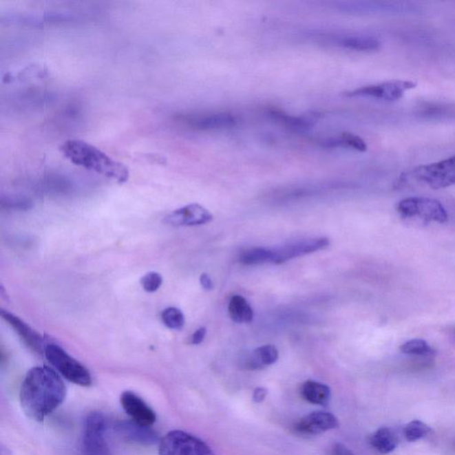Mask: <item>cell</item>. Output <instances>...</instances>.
<instances>
[{
	"mask_svg": "<svg viewBox=\"0 0 455 455\" xmlns=\"http://www.w3.org/2000/svg\"><path fill=\"white\" fill-rule=\"evenodd\" d=\"M60 151L75 166L108 177L118 183L127 182L129 179V170L124 164L113 160L96 146L84 140H66L61 146Z\"/></svg>",
	"mask_w": 455,
	"mask_h": 455,
	"instance_id": "cell-2",
	"label": "cell"
},
{
	"mask_svg": "<svg viewBox=\"0 0 455 455\" xmlns=\"http://www.w3.org/2000/svg\"><path fill=\"white\" fill-rule=\"evenodd\" d=\"M337 418L328 412H313L295 424V432L301 436H314L337 429Z\"/></svg>",
	"mask_w": 455,
	"mask_h": 455,
	"instance_id": "cell-10",
	"label": "cell"
},
{
	"mask_svg": "<svg viewBox=\"0 0 455 455\" xmlns=\"http://www.w3.org/2000/svg\"><path fill=\"white\" fill-rule=\"evenodd\" d=\"M120 404L131 419L140 425L151 427L157 420L155 412L136 393L132 392L122 393Z\"/></svg>",
	"mask_w": 455,
	"mask_h": 455,
	"instance_id": "cell-11",
	"label": "cell"
},
{
	"mask_svg": "<svg viewBox=\"0 0 455 455\" xmlns=\"http://www.w3.org/2000/svg\"><path fill=\"white\" fill-rule=\"evenodd\" d=\"M370 444L372 447L381 454L392 453L398 447V438L390 427H380L371 436Z\"/></svg>",
	"mask_w": 455,
	"mask_h": 455,
	"instance_id": "cell-19",
	"label": "cell"
},
{
	"mask_svg": "<svg viewBox=\"0 0 455 455\" xmlns=\"http://www.w3.org/2000/svg\"><path fill=\"white\" fill-rule=\"evenodd\" d=\"M341 47L359 52H374L380 50L381 42L374 36H350L341 39Z\"/></svg>",
	"mask_w": 455,
	"mask_h": 455,
	"instance_id": "cell-21",
	"label": "cell"
},
{
	"mask_svg": "<svg viewBox=\"0 0 455 455\" xmlns=\"http://www.w3.org/2000/svg\"><path fill=\"white\" fill-rule=\"evenodd\" d=\"M302 398L313 405L328 404L331 398V390L328 385L315 381H307L301 388Z\"/></svg>",
	"mask_w": 455,
	"mask_h": 455,
	"instance_id": "cell-18",
	"label": "cell"
},
{
	"mask_svg": "<svg viewBox=\"0 0 455 455\" xmlns=\"http://www.w3.org/2000/svg\"><path fill=\"white\" fill-rule=\"evenodd\" d=\"M328 245L329 240L326 237L306 238L304 240L294 241V242L271 249V252H273L271 264H284L289 260L320 251V250L325 249Z\"/></svg>",
	"mask_w": 455,
	"mask_h": 455,
	"instance_id": "cell-9",
	"label": "cell"
},
{
	"mask_svg": "<svg viewBox=\"0 0 455 455\" xmlns=\"http://www.w3.org/2000/svg\"><path fill=\"white\" fill-rule=\"evenodd\" d=\"M160 455H215L203 441L182 430H173L162 438Z\"/></svg>",
	"mask_w": 455,
	"mask_h": 455,
	"instance_id": "cell-5",
	"label": "cell"
},
{
	"mask_svg": "<svg viewBox=\"0 0 455 455\" xmlns=\"http://www.w3.org/2000/svg\"><path fill=\"white\" fill-rule=\"evenodd\" d=\"M273 259L271 249L264 247H255L246 250L240 255V261L245 265H259L271 262Z\"/></svg>",
	"mask_w": 455,
	"mask_h": 455,
	"instance_id": "cell-23",
	"label": "cell"
},
{
	"mask_svg": "<svg viewBox=\"0 0 455 455\" xmlns=\"http://www.w3.org/2000/svg\"><path fill=\"white\" fill-rule=\"evenodd\" d=\"M44 354L50 365L66 380L77 385H91L92 377L89 371L74 357L70 356L63 348L57 344H47Z\"/></svg>",
	"mask_w": 455,
	"mask_h": 455,
	"instance_id": "cell-3",
	"label": "cell"
},
{
	"mask_svg": "<svg viewBox=\"0 0 455 455\" xmlns=\"http://www.w3.org/2000/svg\"><path fill=\"white\" fill-rule=\"evenodd\" d=\"M117 430L125 438L140 444H154L158 441L157 434L149 427L140 425L133 421L119 423Z\"/></svg>",
	"mask_w": 455,
	"mask_h": 455,
	"instance_id": "cell-15",
	"label": "cell"
},
{
	"mask_svg": "<svg viewBox=\"0 0 455 455\" xmlns=\"http://www.w3.org/2000/svg\"><path fill=\"white\" fill-rule=\"evenodd\" d=\"M1 317L14 329V331L17 332L21 341L30 350L38 354L45 352V345L44 344V339H43L41 335L36 330L30 328L28 324L24 322L20 317L8 313L7 310H1Z\"/></svg>",
	"mask_w": 455,
	"mask_h": 455,
	"instance_id": "cell-13",
	"label": "cell"
},
{
	"mask_svg": "<svg viewBox=\"0 0 455 455\" xmlns=\"http://www.w3.org/2000/svg\"><path fill=\"white\" fill-rule=\"evenodd\" d=\"M430 432H432V429L423 421L414 420L405 427L404 435L406 441L415 442L425 438L430 434Z\"/></svg>",
	"mask_w": 455,
	"mask_h": 455,
	"instance_id": "cell-25",
	"label": "cell"
},
{
	"mask_svg": "<svg viewBox=\"0 0 455 455\" xmlns=\"http://www.w3.org/2000/svg\"><path fill=\"white\" fill-rule=\"evenodd\" d=\"M332 455H354L352 452L350 450L349 448L341 444V443H337L332 447Z\"/></svg>",
	"mask_w": 455,
	"mask_h": 455,
	"instance_id": "cell-30",
	"label": "cell"
},
{
	"mask_svg": "<svg viewBox=\"0 0 455 455\" xmlns=\"http://www.w3.org/2000/svg\"><path fill=\"white\" fill-rule=\"evenodd\" d=\"M328 147H343L355 149L357 151L364 152L368 149V145L364 140L351 133H343L337 138L329 140L326 142Z\"/></svg>",
	"mask_w": 455,
	"mask_h": 455,
	"instance_id": "cell-22",
	"label": "cell"
},
{
	"mask_svg": "<svg viewBox=\"0 0 455 455\" xmlns=\"http://www.w3.org/2000/svg\"><path fill=\"white\" fill-rule=\"evenodd\" d=\"M164 325L173 330H181L184 326V315L179 308L169 307L165 308L161 314Z\"/></svg>",
	"mask_w": 455,
	"mask_h": 455,
	"instance_id": "cell-26",
	"label": "cell"
},
{
	"mask_svg": "<svg viewBox=\"0 0 455 455\" xmlns=\"http://www.w3.org/2000/svg\"><path fill=\"white\" fill-rule=\"evenodd\" d=\"M212 220L209 210L200 204H191L173 211L165 222L173 226H196L209 224Z\"/></svg>",
	"mask_w": 455,
	"mask_h": 455,
	"instance_id": "cell-12",
	"label": "cell"
},
{
	"mask_svg": "<svg viewBox=\"0 0 455 455\" xmlns=\"http://www.w3.org/2000/svg\"><path fill=\"white\" fill-rule=\"evenodd\" d=\"M106 421L100 413L88 415L85 423L83 455H112L105 438Z\"/></svg>",
	"mask_w": 455,
	"mask_h": 455,
	"instance_id": "cell-7",
	"label": "cell"
},
{
	"mask_svg": "<svg viewBox=\"0 0 455 455\" xmlns=\"http://www.w3.org/2000/svg\"><path fill=\"white\" fill-rule=\"evenodd\" d=\"M231 319L235 323H251L253 319V310L248 302L241 295H234L231 299L228 307Z\"/></svg>",
	"mask_w": 455,
	"mask_h": 455,
	"instance_id": "cell-20",
	"label": "cell"
},
{
	"mask_svg": "<svg viewBox=\"0 0 455 455\" xmlns=\"http://www.w3.org/2000/svg\"><path fill=\"white\" fill-rule=\"evenodd\" d=\"M279 359V351L273 345H264L257 348L245 360L246 368L257 370L273 365Z\"/></svg>",
	"mask_w": 455,
	"mask_h": 455,
	"instance_id": "cell-16",
	"label": "cell"
},
{
	"mask_svg": "<svg viewBox=\"0 0 455 455\" xmlns=\"http://www.w3.org/2000/svg\"><path fill=\"white\" fill-rule=\"evenodd\" d=\"M189 127L201 131L224 130L237 125V118L232 113L219 112L189 116L186 118Z\"/></svg>",
	"mask_w": 455,
	"mask_h": 455,
	"instance_id": "cell-14",
	"label": "cell"
},
{
	"mask_svg": "<svg viewBox=\"0 0 455 455\" xmlns=\"http://www.w3.org/2000/svg\"><path fill=\"white\" fill-rule=\"evenodd\" d=\"M66 386L53 368L36 366L27 372L21 384V408L30 419L42 421L65 399Z\"/></svg>",
	"mask_w": 455,
	"mask_h": 455,
	"instance_id": "cell-1",
	"label": "cell"
},
{
	"mask_svg": "<svg viewBox=\"0 0 455 455\" xmlns=\"http://www.w3.org/2000/svg\"><path fill=\"white\" fill-rule=\"evenodd\" d=\"M200 284L204 290L210 291L213 288V284L212 279H210L209 275L204 273L200 276Z\"/></svg>",
	"mask_w": 455,
	"mask_h": 455,
	"instance_id": "cell-31",
	"label": "cell"
},
{
	"mask_svg": "<svg viewBox=\"0 0 455 455\" xmlns=\"http://www.w3.org/2000/svg\"><path fill=\"white\" fill-rule=\"evenodd\" d=\"M417 84L410 81H392L374 85H366L348 92L350 97H370V98L394 102L401 99L406 91L414 89Z\"/></svg>",
	"mask_w": 455,
	"mask_h": 455,
	"instance_id": "cell-8",
	"label": "cell"
},
{
	"mask_svg": "<svg viewBox=\"0 0 455 455\" xmlns=\"http://www.w3.org/2000/svg\"><path fill=\"white\" fill-rule=\"evenodd\" d=\"M400 350L405 355L415 357H430L436 354V351L425 341L420 339L406 341L400 347Z\"/></svg>",
	"mask_w": 455,
	"mask_h": 455,
	"instance_id": "cell-24",
	"label": "cell"
},
{
	"mask_svg": "<svg viewBox=\"0 0 455 455\" xmlns=\"http://www.w3.org/2000/svg\"><path fill=\"white\" fill-rule=\"evenodd\" d=\"M414 178L433 189L455 184V156L447 160L417 167L412 172Z\"/></svg>",
	"mask_w": 455,
	"mask_h": 455,
	"instance_id": "cell-6",
	"label": "cell"
},
{
	"mask_svg": "<svg viewBox=\"0 0 455 455\" xmlns=\"http://www.w3.org/2000/svg\"><path fill=\"white\" fill-rule=\"evenodd\" d=\"M267 394H268L267 390L264 389V388L262 387L256 388V389L253 390V400L255 403H261L264 401L265 399H266Z\"/></svg>",
	"mask_w": 455,
	"mask_h": 455,
	"instance_id": "cell-28",
	"label": "cell"
},
{
	"mask_svg": "<svg viewBox=\"0 0 455 455\" xmlns=\"http://www.w3.org/2000/svg\"><path fill=\"white\" fill-rule=\"evenodd\" d=\"M271 117L286 127L295 130H306L314 126L317 121V115H304L301 117L290 116L279 109H271L268 111Z\"/></svg>",
	"mask_w": 455,
	"mask_h": 455,
	"instance_id": "cell-17",
	"label": "cell"
},
{
	"mask_svg": "<svg viewBox=\"0 0 455 455\" xmlns=\"http://www.w3.org/2000/svg\"><path fill=\"white\" fill-rule=\"evenodd\" d=\"M399 215L405 220L420 221L423 224L447 221V211L439 201L429 198H408L396 204Z\"/></svg>",
	"mask_w": 455,
	"mask_h": 455,
	"instance_id": "cell-4",
	"label": "cell"
},
{
	"mask_svg": "<svg viewBox=\"0 0 455 455\" xmlns=\"http://www.w3.org/2000/svg\"><path fill=\"white\" fill-rule=\"evenodd\" d=\"M207 329L204 328H201L198 329L196 332L192 335L191 337V343L194 345L200 344L204 341V337H206Z\"/></svg>",
	"mask_w": 455,
	"mask_h": 455,
	"instance_id": "cell-29",
	"label": "cell"
},
{
	"mask_svg": "<svg viewBox=\"0 0 455 455\" xmlns=\"http://www.w3.org/2000/svg\"><path fill=\"white\" fill-rule=\"evenodd\" d=\"M163 283V277L158 273H149L140 279V285H142L143 290L148 293H154L160 289V287Z\"/></svg>",
	"mask_w": 455,
	"mask_h": 455,
	"instance_id": "cell-27",
	"label": "cell"
}]
</instances>
